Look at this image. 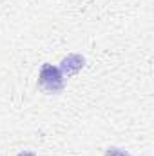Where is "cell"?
Returning <instances> with one entry per match:
<instances>
[{
	"mask_svg": "<svg viewBox=\"0 0 154 156\" xmlns=\"http://www.w3.org/2000/svg\"><path fill=\"white\" fill-rule=\"evenodd\" d=\"M38 85L45 93H60L64 89V75L53 64H44L40 69Z\"/></svg>",
	"mask_w": 154,
	"mask_h": 156,
	"instance_id": "obj_1",
	"label": "cell"
},
{
	"mask_svg": "<svg viewBox=\"0 0 154 156\" xmlns=\"http://www.w3.org/2000/svg\"><path fill=\"white\" fill-rule=\"evenodd\" d=\"M18 156H37L35 153H31V151H24V153H20Z\"/></svg>",
	"mask_w": 154,
	"mask_h": 156,
	"instance_id": "obj_4",
	"label": "cell"
},
{
	"mask_svg": "<svg viewBox=\"0 0 154 156\" xmlns=\"http://www.w3.org/2000/svg\"><path fill=\"white\" fill-rule=\"evenodd\" d=\"M82 66H83V58L78 56V55H71V56H67V58L62 62V69H64L67 75L76 73L78 69H82Z\"/></svg>",
	"mask_w": 154,
	"mask_h": 156,
	"instance_id": "obj_2",
	"label": "cell"
},
{
	"mask_svg": "<svg viewBox=\"0 0 154 156\" xmlns=\"http://www.w3.org/2000/svg\"><path fill=\"white\" fill-rule=\"evenodd\" d=\"M105 156H131L127 151H123V149H118V147H109L107 151H105Z\"/></svg>",
	"mask_w": 154,
	"mask_h": 156,
	"instance_id": "obj_3",
	"label": "cell"
}]
</instances>
